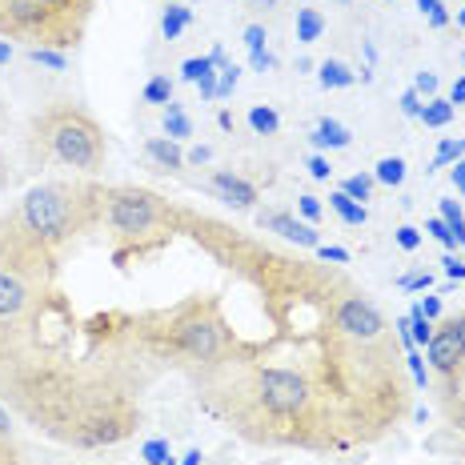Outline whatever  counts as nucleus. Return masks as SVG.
I'll return each instance as SVG.
<instances>
[{
  "label": "nucleus",
  "instance_id": "603ef678",
  "mask_svg": "<svg viewBox=\"0 0 465 465\" xmlns=\"http://www.w3.org/2000/svg\"><path fill=\"white\" fill-rule=\"evenodd\" d=\"M181 465H201V450H193V453H185V461Z\"/></svg>",
  "mask_w": 465,
  "mask_h": 465
},
{
  "label": "nucleus",
  "instance_id": "6e6552de",
  "mask_svg": "<svg viewBox=\"0 0 465 465\" xmlns=\"http://www.w3.org/2000/svg\"><path fill=\"white\" fill-rule=\"evenodd\" d=\"M257 229L277 232V237L293 241V245H302V249H317V245H322V237H317V229L309 225V221L297 217V213H281V209L257 213Z\"/></svg>",
  "mask_w": 465,
  "mask_h": 465
},
{
  "label": "nucleus",
  "instance_id": "c756f323",
  "mask_svg": "<svg viewBox=\"0 0 465 465\" xmlns=\"http://www.w3.org/2000/svg\"><path fill=\"white\" fill-rule=\"evenodd\" d=\"M418 8L425 16H430V25L433 28H445L450 25V13H445V0H418Z\"/></svg>",
  "mask_w": 465,
  "mask_h": 465
},
{
  "label": "nucleus",
  "instance_id": "dca6fc26",
  "mask_svg": "<svg viewBox=\"0 0 465 465\" xmlns=\"http://www.w3.org/2000/svg\"><path fill=\"white\" fill-rule=\"evenodd\" d=\"M453 116H458V109L450 104V96H430V101L421 104L418 121L425 129H445V124H453Z\"/></svg>",
  "mask_w": 465,
  "mask_h": 465
},
{
  "label": "nucleus",
  "instance_id": "ea45409f",
  "mask_svg": "<svg viewBox=\"0 0 465 465\" xmlns=\"http://www.w3.org/2000/svg\"><path fill=\"white\" fill-rule=\"evenodd\" d=\"M441 265H445V277H450V281H465V261H458V257H445Z\"/></svg>",
  "mask_w": 465,
  "mask_h": 465
},
{
  "label": "nucleus",
  "instance_id": "58836bf2",
  "mask_svg": "<svg viewBox=\"0 0 465 465\" xmlns=\"http://www.w3.org/2000/svg\"><path fill=\"white\" fill-rule=\"evenodd\" d=\"M401 113H405V116H418V113H421V96L413 93V89L401 93Z\"/></svg>",
  "mask_w": 465,
  "mask_h": 465
},
{
  "label": "nucleus",
  "instance_id": "5701e85b",
  "mask_svg": "<svg viewBox=\"0 0 465 465\" xmlns=\"http://www.w3.org/2000/svg\"><path fill=\"white\" fill-rule=\"evenodd\" d=\"M28 61L45 64V69H53V73L69 69V56H64V48H48V45H28Z\"/></svg>",
  "mask_w": 465,
  "mask_h": 465
},
{
  "label": "nucleus",
  "instance_id": "f3484780",
  "mask_svg": "<svg viewBox=\"0 0 465 465\" xmlns=\"http://www.w3.org/2000/svg\"><path fill=\"white\" fill-rule=\"evenodd\" d=\"M325 36V16L317 8L302 5L297 8V45H317Z\"/></svg>",
  "mask_w": 465,
  "mask_h": 465
},
{
  "label": "nucleus",
  "instance_id": "c85d7f7f",
  "mask_svg": "<svg viewBox=\"0 0 465 465\" xmlns=\"http://www.w3.org/2000/svg\"><path fill=\"white\" fill-rule=\"evenodd\" d=\"M237 81H241V69L232 61H225L217 69V101H225V96H232V89H237Z\"/></svg>",
  "mask_w": 465,
  "mask_h": 465
},
{
  "label": "nucleus",
  "instance_id": "bb28decb",
  "mask_svg": "<svg viewBox=\"0 0 465 465\" xmlns=\"http://www.w3.org/2000/svg\"><path fill=\"white\" fill-rule=\"evenodd\" d=\"M373 185H377V181L370 177V173H353V177H345L341 193H349V197H353V201H361V205H365V201L373 197Z\"/></svg>",
  "mask_w": 465,
  "mask_h": 465
},
{
  "label": "nucleus",
  "instance_id": "1a4fd4ad",
  "mask_svg": "<svg viewBox=\"0 0 465 465\" xmlns=\"http://www.w3.org/2000/svg\"><path fill=\"white\" fill-rule=\"evenodd\" d=\"M425 353H430L433 373H441V377H458L461 365H465V353H461L458 337H453V329L445 322L433 325V337H430V345H425Z\"/></svg>",
  "mask_w": 465,
  "mask_h": 465
},
{
  "label": "nucleus",
  "instance_id": "6e6d98bb",
  "mask_svg": "<svg viewBox=\"0 0 465 465\" xmlns=\"http://www.w3.org/2000/svg\"><path fill=\"white\" fill-rule=\"evenodd\" d=\"M458 28H465V5L458 8Z\"/></svg>",
  "mask_w": 465,
  "mask_h": 465
},
{
  "label": "nucleus",
  "instance_id": "6ab92c4d",
  "mask_svg": "<svg viewBox=\"0 0 465 465\" xmlns=\"http://www.w3.org/2000/svg\"><path fill=\"white\" fill-rule=\"evenodd\" d=\"M193 133H197V129H193V116L185 113V109H181V104L177 101H173L169 104V109H164V137H169V141H189L193 137Z\"/></svg>",
  "mask_w": 465,
  "mask_h": 465
},
{
  "label": "nucleus",
  "instance_id": "09e8293b",
  "mask_svg": "<svg viewBox=\"0 0 465 465\" xmlns=\"http://www.w3.org/2000/svg\"><path fill=\"white\" fill-rule=\"evenodd\" d=\"M213 157V149H205V144H201V149H193V153H185V164H205Z\"/></svg>",
  "mask_w": 465,
  "mask_h": 465
},
{
  "label": "nucleus",
  "instance_id": "9d476101",
  "mask_svg": "<svg viewBox=\"0 0 465 465\" xmlns=\"http://www.w3.org/2000/svg\"><path fill=\"white\" fill-rule=\"evenodd\" d=\"M181 81L197 84L201 101H217V64H213V56H189L181 64Z\"/></svg>",
  "mask_w": 465,
  "mask_h": 465
},
{
  "label": "nucleus",
  "instance_id": "e433bc0d",
  "mask_svg": "<svg viewBox=\"0 0 465 465\" xmlns=\"http://www.w3.org/2000/svg\"><path fill=\"white\" fill-rule=\"evenodd\" d=\"M309 173H313L317 181H329L333 177V164H329V157H322V153H313V157H309Z\"/></svg>",
  "mask_w": 465,
  "mask_h": 465
},
{
  "label": "nucleus",
  "instance_id": "2f4dec72",
  "mask_svg": "<svg viewBox=\"0 0 465 465\" xmlns=\"http://www.w3.org/2000/svg\"><path fill=\"white\" fill-rule=\"evenodd\" d=\"M393 241H397V249H405V253H418V245H421V232L413 229V225H401L393 232Z\"/></svg>",
  "mask_w": 465,
  "mask_h": 465
},
{
  "label": "nucleus",
  "instance_id": "39448f33",
  "mask_svg": "<svg viewBox=\"0 0 465 465\" xmlns=\"http://www.w3.org/2000/svg\"><path fill=\"white\" fill-rule=\"evenodd\" d=\"M33 141L41 144L45 157L61 161L64 169L84 173V177L101 173L104 157H109V144H104L101 124H96L81 104H69V101L48 104L45 113H36Z\"/></svg>",
  "mask_w": 465,
  "mask_h": 465
},
{
  "label": "nucleus",
  "instance_id": "473e14b6",
  "mask_svg": "<svg viewBox=\"0 0 465 465\" xmlns=\"http://www.w3.org/2000/svg\"><path fill=\"white\" fill-rule=\"evenodd\" d=\"M265 41H269L265 25H249V28H245V48H249V56H253V53H265Z\"/></svg>",
  "mask_w": 465,
  "mask_h": 465
},
{
  "label": "nucleus",
  "instance_id": "79ce46f5",
  "mask_svg": "<svg viewBox=\"0 0 465 465\" xmlns=\"http://www.w3.org/2000/svg\"><path fill=\"white\" fill-rule=\"evenodd\" d=\"M249 64H253L257 73H265V69H273V64H277V56L265 48V53H253V56H249Z\"/></svg>",
  "mask_w": 465,
  "mask_h": 465
},
{
  "label": "nucleus",
  "instance_id": "412c9836",
  "mask_svg": "<svg viewBox=\"0 0 465 465\" xmlns=\"http://www.w3.org/2000/svg\"><path fill=\"white\" fill-rule=\"evenodd\" d=\"M173 93H177V84H173L164 73H157V76H149V81H144L141 101H144V104H164V109H169V104H173Z\"/></svg>",
  "mask_w": 465,
  "mask_h": 465
},
{
  "label": "nucleus",
  "instance_id": "a211bd4d",
  "mask_svg": "<svg viewBox=\"0 0 465 465\" xmlns=\"http://www.w3.org/2000/svg\"><path fill=\"white\" fill-rule=\"evenodd\" d=\"M317 81H322V89H349V84L357 81V73L349 69L345 61H333V56H329V61L317 64Z\"/></svg>",
  "mask_w": 465,
  "mask_h": 465
},
{
  "label": "nucleus",
  "instance_id": "2eb2a0df",
  "mask_svg": "<svg viewBox=\"0 0 465 465\" xmlns=\"http://www.w3.org/2000/svg\"><path fill=\"white\" fill-rule=\"evenodd\" d=\"M329 209H333L337 217H341L345 225H353V229H361L365 221H370V209H365L361 201H353V197H349V193H341V189H337V193H329Z\"/></svg>",
  "mask_w": 465,
  "mask_h": 465
},
{
  "label": "nucleus",
  "instance_id": "423d86ee",
  "mask_svg": "<svg viewBox=\"0 0 465 465\" xmlns=\"http://www.w3.org/2000/svg\"><path fill=\"white\" fill-rule=\"evenodd\" d=\"M0 36L5 41H41L48 48H69L81 33L69 28L41 0H0Z\"/></svg>",
  "mask_w": 465,
  "mask_h": 465
},
{
  "label": "nucleus",
  "instance_id": "3c124183",
  "mask_svg": "<svg viewBox=\"0 0 465 465\" xmlns=\"http://www.w3.org/2000/svg\"><path fill=\"white\" fill-rule=\"evenodd\" d=\"M217 124L229 133V129H232V113H217Z\"/></svg>",
  "mask_w": 465,
  "mask_h": 465
},
{
  "label": "nucleus",
  "instance_id": "f257e3e1",
  "mask_svg": "<svg viewBox=\"0 0 465 465\" xmlns=\"http://www.w3.org/2000/svg\"><path fill=\"white\" fill-rule=\"evenodd\" d=\"M185 232L265 297L269 341H232L193 370L197 401L257 445H329L381 438L405 410L393 329L365 289L325 261L281 257L237 229L185 213Z\"/></svg>",
  "mask_w": 465,
  "mask_h": 465
},
{
  "label": "nucleus",
  "instance_id": "f704fd0d",
  "mask_svg": "<svg viewBox=\"0 0 465 465\" xmlns=\"http://www.w3.org/2000/svg\"><path fill=\"white\" fill-rule=\"evenodd\" d=\"M425 229H430V232H433V237H438V241H441V245H445V249H458V241H453V232H450V225H445V221H441V217L425 221Z\"/></svg>",
  "mask_w": 465,
  "mask_h": 465
},
{
  "label": "nucleus",
  "instance_id": "a878e982",
  "mask_svg": "<svg viewBox=\"0 0 465 465\" xmlns=\"http://www.w3.org/2000/svg\"><path fill=\"white\" fill-rule=\"evenodd\" d=\"M441 221L450 225V232H453V241L465 249V213H461V205L458 201H441Z\"/></svg>",
  "mask_w": 465,
  "mask_h": 465
},
{
  "label": "nucleus",
  "instance_id": "ddd939ff",
  "mask_svg": "<svg viewBox=\"0 0 465 465\" xmlns=\"http://www.w3.org/2000/svg\"><path fill=\"white\" fill-rule=\"evenodd\" d=\"M41 5L48 13L61 16L69 28H76V33H84V21H89V13H93V0H41Z\"/></svg>",
  "mask_w": 465,
  "mask_h": 465
},
{
  "label": "nucleus",
  "instance_id": "f03ea898",
  "mask_svg": "<svg viewBox=\"0 0 465 465\" xmlns=\"http://www.w3.org/2000/svg\"><path fill=\"white\" fill-rule=\"evenodd\" d=\"M157 361L137 337V317H76L48 281L25 313L0 317V405L76 450L124 441L141 421V365Z\"/></svg>",
  "mask_w": 465,
  "mask_h": 465
},
{
  "label": "nucleus",
  "instance_id": "0eeeda50",
  "mask_svg": "<svg viewBox=\"0 0 465 465\" xmlns=\"http://www.w3.org/2000/svg\"><path fill=\"white\" fill-rule=\"evenodd\" d=\"M205 189L232 209H257V201H261V189L253 185V181L241 177V173H232V169H213L205 177Z\"/></svg>",
  "mask_w": 465,
  "mask_h": 465
},
{
  "label": "nucleus",
  "instance_id": "4468645a",
  "mask_svg": "<svg viewBox=\"0 0 465 465\" xmlns=\"http://www.w3.org/2000/svg\"><path fill=\"white\" fill-rule=\"evenodd\" d=\"M193 25V8L185 5V0H173V5H164L161 13V36L164 41H177L181 33Z\"/></svg>",
  "mask_w": 465,
  "mask_h": 465
},
{
  "label": "nucleus",
  "instance_id": "7c9ffc66",
  "mask_svg": "<svg viewBox=\"0 0 465 465\" xmlns=\"http://www.w3.org/2000/svg\"><path fill=\"white\" fill-rule=\"evenodd\" d=\"M297 213H302L309 225H317V221H322V197H313V193H302V197H297Z\"/></svg>",
  "mask_w": 465,
  "mask_h": 465
},
{
  "label": "nucleus",
  "instance_id": "aec40b11",
  "mask_svg": "<svg viewBox=\"0 0 465 465\" xmlns=\"http://www.w3.org/2000/svg\"><path fill=\"white\" fill-rule=\"evenodd\" d=\"M405 177H410V169H405L401 157H381V161H377V169H373V181H377V185H385V189L405 185Z\"/></svg>",
  "mask_w": 465,
  "mask_h": 465
},
{
  "label": "nucleus",
  "instance_id": "72a5a7b5",
  "mask_svg": "<svg viewBox=\"0 0 465 465\" xmlns=\"http://www.w3.org/2000/svg\"><path fill=\"white\" fill-rule=\"evenodd\" d=\"M173 458V453H169V441H149V445H144V465H164V461H169Z\"/></svg>",
  "mask_w": 465,
  "mask_h": 465
},
{
  "label": "nucleus",
  "instance_id": "bf43d9fd",
  "mask_svg": "<svg viewBox=\"0 0 465 465\" xmlns=\"http://www.w3.org/2000/svg\"><path fill=\"white\" fill-rule=\"evenodd\" d=\"M164 5H173V0H164Z\"/></svg>",
  "mask_w": 465,
  "mask_h": 465
},
{
  "label": "nucleus",
  "instance_id": "8fccbe9b",
  "mask_svg": "<svg viewBox=\"0 0 465 465\" xmlns=\"http://www.w3.org/2000/svg\"><path fill=\"white\" fill-rule=\"evenodd\" d=\"M8 185H13V169H8L5 153H0V189H8Z\"/></svg>",
  "mask_w": 465,
  "mask_h": 465
},
{
  "label": "nucleus",
  "instance_id": "4be33fe9",
  "mask_svg": "<svg viewBox=\"0 0 465 465\" xmlns=\"http://www.w3.org/2000/svg\"><path fill=\"white\" fill-rule=\"evenodd\" d=\"M249 129H253L257 137H277L281 133L277 109H269V104H253V109H249Z\"/></svg>",
  "mask_w": 465,
  "mask_h": 465
},
{
  "label": "nucleus",
  "instance_id": "49530a36",
  "mask_svg": "<svg viewBox=\"0 0 465 465\" xmlns=\"http://www.w3.org/2000/svg\"><path fill=\"white\" fill-rule=\"evenodd\" d=\"M450 104H453V109H461V104H465V73L458 76V81H453V89H450Z\"/></svg>",
  "mask_w": 465,
  "mask_h": 465
},
{
  "label": "nucleus",
  "instance_id": "4d7b16f0",
  "mask_svg": "<svg viewBox=\"0 0 465 465\" xmlns=\"http://www.w3.org/2000/svg\"><path fill=\"white\" fill-rule=\"evenodd\" d=\"M329 5H337V8H349V5H353V0H329Z\"/></svg>",
  "mask_w": 465,
  "mask_h": 465
},
{
  "label": "nucleus",
  "instance_id": "de8ad7c7",
  "mask_svg": "<svg viewBox=\"0 0 465 465\" xmlns=\"http://www.w3.org/2000/svg\"><path fill=\"white\" fill-rule=\"evenodd\" d=\"M450 181H453V189H458V193H461V197H465V157H461L458 164H453V173H450Z\"/></svg>",
  "mask_w": 465,
  "mask_h": 465
},
{
  "label": "nucleus",
  "instance_id": "cd10ccee",
  "mask_svg": "<svg viewBox=\"0 0 465 465\" xmlns=\"http://www.w3.org/2000/svg\"><path fill=\"white\" fill-rule=\"evenodd\" d=\"M410 337H413V345H430V337H433V322L418 305H413V313H410Z\"/></svg>",
  "mask_w": 465,
  "mask_h": 465
},
{
  "label": "nucleus",
  "instance_id": "393cba45",
  "mask_svg": "<svg viewBox=\"0 0 465 465\" xmlns=\"http://www.w3.org/2000/svg\"><path fill=\"white\" fill-rule=\"evenodd\" d=\"M0 465H21V458H16V445H13V421H8L5 405H0Z\"/></svg>",
  "mask_w": 465,
  "mask_h": 465
},
{
  "label": "nucleus",
  "instance_id": "a18cd8bd",
  "mask_svg": "<svg viewBox=\"0 0 465 465\" xmlns=\"http://www.w3.org/2000/svg\"><path fill=\"white\" fill-rule=\"evenodd\" d=\"M445 410H450V421L465 430V401H445Z\"/></svg>",
  "mask_w": 465,
  "mask_h": 465
},
{
  "label": "nucleus",
  "instance_id": "a19ab883",
  "mask_svg": "<svg viewBox=\"0 0 465 465\" xmlns=\"http://www.w3.org/2000/svg\"><path fill=\"white\" fill-rule=\"evenodd\" d=\"M445 325L453 329V337H458V345H461V353H465V309H461V313H453Z\"/></svg>",
  "mask_w": 465,
  "mask_h": 465
},
{
  "label": "nucleus",
  "instance_id": "9b49d317",
  "mask_svg": "<svg viewBox=\"0 0 465 465\" xmlns=\"http://www.w3.org/2000/svg\"><path fill=\"white\" fill-rule=\"evenodd\" d=\"M144 153H149V161L157 164L161 173H181L185 169V149H181L177 141H169V137H149L144 141Z\"/></svg>",
  "mask_w": 465,
  "mask_h": 465
},
{
  "label": "nucleus",
  "instance_id": "4c0bfd02",
  "mask_svg": "<svg viewBox=\"0 0 465 465\" xmlns=\"http://www.w3.org/2000/svg\"><path fill=\"white\" fill-rule=\"evenodd\" d=\"M317 257L333 261V265H349V249H337V245H317Z\"/></svg>",
  "mask_w": 465,
  "mask_h": 465
},
{
  "label": "nucleus",
  "instance_id": "f8f14e48",
  "mask_svg": "<svg viewBox=\"0 0 465 465\" xmlns=\"http://www.w3.org/2000/svg\"><path fill=\"white\" fill-rule=\"evenodd\" d=\"M309 141H313L317 149H349L353 133H349L341 121H333V116H322V121L313 124V133H309Z\"/></svg>",
  "mask_w": 465,
  "mask_h": 465
},
{
  "label": "nucleus",
  "instance_id": "052dcab7",
  "mask_svg": "<svg viewBox=\"0 0 465 465\" xmlns=\"http://www.w3.org/2000/svg\"><path fill=\"white\" fill-rule=\"evenodd\" d=\"M390 5H393V0H390Z\"/></svg>",
  "mask_w": 465,
  "mask_h": 465
},
{
  "label": "nucleus",
  "instance_id": "5fc2aeb1",
  "mask_svg": "<svg viewBox=\"0 0 465 465\" xmlns=\"http://www.w3.org/2000/svg\"><path fill=\"white\" fill-rule=\"evenodd\" d=\"M8 56H13V48H8L5 41H0V64H5V61H8Z\"/></svg>",
  "mask_w": 465,
  "mask_h": 465
},
{
  "label": "nucleus",
  "instance_id": "13d9d810",
  "mask_svg": "<svg viewBox=\"0 0 465 465\" xmlns=\"http://www.w3.org/2000/svg\"><path fill=\"white\" fill-rule=\"evenodd\" d=\"M164 465H177V461H173V458H169V461H164Z\"/></svg>",
  "mask_w": 465,
  "mask_h": 465
},
{
  "label": "nucleus",
  "instance_id": "c03bdc74",
  "mask_svg": "<svg viewBox=\"0 0 465 465\" xmlns=\"http://www.w3.org/2000/svg\"><path fill=\"white\" fill-rule=\"evenodd\" d=\"M433 285V277L430 273H418V277H401V289H413V293H418V289H430Z\"/></svg>",
  "mask_w": 465,
  "mask_h": 465
},
{
  "label": "nucleus",
  "instance_id": "c9c22d12",
  "mask_svg": "<svg viewBox=\"0 0 465 465\" xmlns=\"http://www.w3.org/2000/svg\"><path fill=\"white\" fill-rule=\"evenodd\" d=\"M413 93L430 101V96L438 93V76H433V73H418V76H413Z\"/></svg>",
  "mask_w": 465,
  "mask_h": 465
},
{
  "label": "nucleus",
  "instance_id": "b1692460",
  "mask_svg": "<svg viewBox=\"0 0 465 465\" xmlns=\"http://www.w3.org/2000/svg\"><path fill=\"white\" fill-rule=\"evenodd\" d=\"M465 157V137H458V141H441L438 144V153H433V161H430V169L425 173H438V169H445V164H458Z\"/></svg>",
  "mask_w": 465,
  "mask_h": 465
},
{
  "label": "nucleus",
  "instance_id": "37998d69",
  "mask_svg": "<svg viewBox=\"0 0 465 465\" xmlns=\"http://www.w3.org/2000/svg\"><path fill=\"white\" fill-rule=\"evenodd\" d=\"M418 309H421V313H425V317H430V322H433V317H441V297H421V302H418Z\"/></svg>",
  "mask_w": 465,
  "mask_h": 465
},
{
  "label": "nucleus",
  "instance_id": "20e7f679",
  "mask_svg": "<svg viewBox=\"0 0 465 465\" xmlns=\"http://www.w3.org/2000/svg\"><path fill=\"white\" fill-rule=\"evenodd\" d=\"M185 213L181 205L164 201L153 189L137 185H113L104 197V221H109L116 261L124 257H144L153 249L169 245L177 232H185Z\"/></svg>",
  "mask_w": 465,
  "mask_h": 465
},
{
  "label": "nucleus",
  "instance_id": "864d4df0",
  "mask_svg": "<svg viewBox=\"0 0 465 465\" xmlns=\"http://www.w3.org/2000/svg\"><path fill=\"white\" fill-rule=\"evenodd\" d=\"M249 5H253V8H265V13H269V8H273L277 0H249Z\"/></svg>",
  "mask_w": 465,
  "mask_h": 465
},
{
  "label": "nucleus",
  "instance_id": "7ed1b4c3",
  "mask_svg": "<svg viewBox=\"0 0 465 465\" xmlns=\"http://www.w3.org/2000/svg\"><path fill=\"white\" fill-rule=\"evenodd\" d=\"M104 197L109 189L93 185V181H45V185L28 189L21 205L8 209V217L21 225L33 245L61 257L64 245H73L96 221H104Z\"/></svg>",
  "mask_w": 465,
  "mask_h": 465
}]
</instances>
